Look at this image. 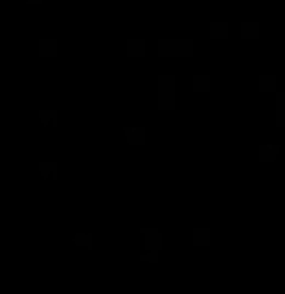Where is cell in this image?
<instances>
[{"mask_svg": "<svg viewBox=\"0 0 285 294\" xmlns=\"http://www.w3.org/2000/svg\"><path fill=\"white\" fill-rule=\"evenodd\" d=\"M145 246H147V250H160V246H162V239H160V233H156V231H145Z\"/></svg>", "mask_w": 285, "mask_h": 294, "instance_id": "1", "label": "cell"}, {"mask_svg": "<svg viewBox=\"0 0 285 294\" xmlns=\"http://www.w3.org/2000/svg\"><path fill=\"white\" fill-rule=\"evenodd\" d=\"M193 237H195V239H193V241H195V246H209L210 244L209 231H195V235H193Z\"/></svg>", "mask_w": 285, "mask_h": 294, "instance_id": "2", "label": "cell"}, {"mask_svg": "<svg viewBox=\"0 0 285 294\" xmlns=\"http://www.w3.org/2000/svg\"><path fill=\"white\" fill-rule=\"evenodd\" d=\"M75 244H79V246H88V248H90L92 246V239H90V235H77L75 237Z\"/></svg>", "mask_w": 285, "mask_h": 294, "instance_id": "3", "label": "cell"}, {"mask_svg": "<svg viewBox=\"0 0 285 294\" xmlns=\"http://www.w3.org/2000/svg\"><path fill=\"white\" fill-rule=\"evenodd\" d=\"M140 259H143V261H152V263H158V253H156V250H147V253H145V255H143V257H140Z\"/></svg>", "mask_w": 285, "mask_h": 294, "instance_id": "4", "label": "cell"}, {"mask_svg": "<svg viewBox=\"0 0 285 294\" xmlns=\"http://www.w3.org/2000/svg\"><path fill=\"white\" fill-rule=\"evenodd\" d=\"M127 294H138V292H127Z\"/></svg>", "mask_w": 285, "mask_h": 294, "instance_id": "5", "label": "cell"}]
</instances>
